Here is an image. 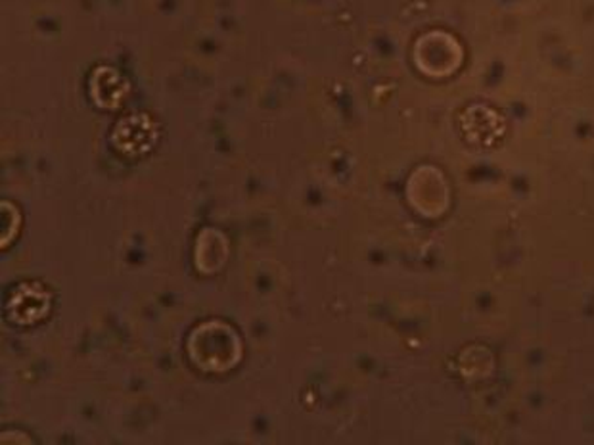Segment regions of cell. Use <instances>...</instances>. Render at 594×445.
Wrapping results in <instances>:
<instances>
[{"label":"cell","mask_w":594,"mask_h":445,"mask_svg":"<svg viewBox=\"0 0 594 445\" xmlns=\"http://www.w3.org/2000/svg\"><path fill=\"white\" fill-rule=\"evenodd\" d=\"M154 141V131H152V121L148 119L126 118L121 126L116 129V144L118 149L126 150L131 156H137L142 150L150 149Z\"/></svg>","instance_id":"cell-1"}]
</instances>
